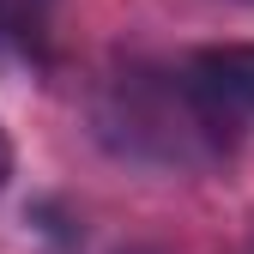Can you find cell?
Masks as SVG:
<instances>
[{"instance_id":"obj_4","label":"cell","mask_w":254,"mask_h":254,"mask_svg":"<svg viewBox=\"0 0 254 254\" xmlns=\"http://www.w3.org/2000/svg\"><path fill=\"white\" fill-rule=\"evenodd\" d=\"M6 176H12V139H6V127H0V188H6Z\"/></svg>"},{"instance_id":"obj_2","label":"cell","mask_w":254,"mask_h":254,"mask_svg":"<svg viewBox=\"0 0 254 254\" xmlns=\"http://www.w3.org/2000/svg\"><path fill=\"white\" fill-rule=\"evenodd\" d=\"M182 79L194 91L200 115L236 145V133L254 127V43H212L182 61Z\"/></svg>"},{"instance_id":"obj_5","label":"cell","mask_w":254,"mask_h":254,"mask_svg":"<svg viewBox=\"0 0 254 254\" xmlns=\"http://www.w3.org/2000/svg\"><path fill=\"white\" fill-rule=\"evenodd\" d=\"M248 6H254V0H248Z\"/></svg>"},{"instance_id":"obj_1","label":"cell","mask_w":254,"mask_h":254,"mask_svg":"<svg viewBox=\"0 0 254 254\" xmlns=\"http://www.w3.org/2000/svg\"><path fill=\"white\" fill-rule=\"evenodd\" d=\"M91 121H97V139L109 151L151 164V170H206L218 157H230V139L200 115L182 67L127 61L121 73L103 79Z\"/></svg>"},{"instance_id":"obj_3","label":"cell","mask_w":254,"mask_h":254,"mask_svg":"<svg viewBox=\"0 0 254 254\" xmlns=\"http://www.w3.org/2000/svg\"><path fill=\"white\" fill-rule=\"evenodd\" d=\"M61 0H0V43L18 55H43L49 49V24H55Z\"/></svg>"}]
</instances>
